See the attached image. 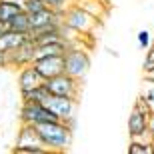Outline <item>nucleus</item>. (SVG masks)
Segmentation results:
<instances>
[{
  "label": "nucleus",
  "mask_w": 154,
  "mask_h": 154,
  "mask_svg": "<svg viewBox=\"0 0 154 154\" xmlns=\"http://www.w3.org/2000/svg\"><path fill=\"white\" fill-rule=\"evenodd\" d=\"M34 126L40 136V142L48 152H64L74 142V128L68 126L64 120H48V122H38Z\"/></svg>",
  "instance_id": "f257e3e1"
},
{
  "label": "nucleus",
  "mask_w": 154,
  "mask_h": 154,
  "mask_svg": "<svg viewBox=\"0 0 154 154\" xmlns=\"http://www.w3.org/2000/svg\"><path fill=\"white\" fill-rule=\"evenodd\" d=\"M62 22L66 26H70L74 32H78L80 36H92L100 28V20L94 18L92 14H88L84 8H80L74 2H70L62 10Z\"/></svg>",
  "instance_id": "f03ea898"
},
{
  "label": "nucleus",
  "mask_w": 154,
  "mask_h": 154,
  "mask_svg": "<svg viewBox=\"0 0 154 154\" xmlns=\"http://www.w3.org/2000/svg\"><path fill=\"white\" fill-rule=\"evenodd\" d=\"M64 60V72L74 76L76 80H82L88 70H90V54L78 44V42H68L62 52Z\"/></svg>",
  "instance_id": "7ed1b4c3"
},
{
  "label": "nucleus",
  "mask_w": 154,
  "mask_h": 154,
  "mask_svg": "<svg viewBox=\"0 0 154 154\" xmlns=\"http://www.w3.org/2000/svg\"><path fill=\"white\" fill-rule=\"evenodd\" d=\"M148 116H150L148 104L144 102L142 96H138L134 100V106H132L130 114H128V136L152 140L148 136Z\"/></svg>",
  "instance_id": "20e7f679"
},
{
  "label": "nucleus",
  "mask_w": 154,
  "mask_h": 154,
  "mask_svg": "<svg viewBox=\"0 0 154 154\" xmlns=\"http://www.w3.org/2000/svg\"><path fill=\"white\" fill-rule=\"evenodd\" d=\"M44 86L50 94H56V96H70V98L80 96V80H76L74 76L66 74V72H60L52 78H46Z\"/></svg>",
  "instance_id": "39448f33"
},
{
  "label": "nucleus",
  "mask_w": 154,
  "mask_h": 154,
  "mask_svg": "<svg viewBox=\"0 0 154 154\" xmlns=\"http://www.w3.org/2000/svg\"><path fill=\"white\" fill-rule=\"evenodd\" d=\"M46 108L58 120H72L76 118V110H78V98H70V96H56V94H48L42 100Z\"/></svg>",
  "instance_id": "423d86ee"
},
{
  "label": "nucleus",
  "mask_w": 154,
  "mask_h": 154,
  "mask_svg": "<svg viewBox=\"0 0 154 154\" xmlns=\"http://www.w3.org/2000/svg\"><path fill=\"white\" fill-rule=\"evenodd\" d=\"M18 120L26 122V124H38V122H48V120H58V118L38 100H22Z\"/></svg>",
  "instance_id": "0eeeda50"
},
{
  "label": "nucleus",
  "mask_w": 154,
  "mask_h": 154,
  "mask_svg": "<svg viewBox=\"0 0 154 154\" xmlns=\"http://www.w3.org/2000/svg\"><path fill=\"white\" fill-rule=\"evenodd\" d=\"M32 66L38 70V74L42 78H52V76L64 72V60L62 54H52V56H40L32 60Z\"/></svg>",
  "instance_id": "6e6552de"
},
{
  "label": "nucleus",
  "mask_w": 154,
  "mask_h": 154,
  "mask_svg": "<svg viewBox=\"0 0 154 154\" xmlns=\"http://www.w3.org/2000/svg\"><path fill=\"white\" fill-rule=\"evenodd\" d=\"M16 84H18V92H28L32 88H38V86L44 84V78L38 74V70L32 66V64H26V66H20L18 68V78H16Z\"/></svg>",
  "instance_id": "1a4fd4ad"
},
{
  "label": "nucleus",
  "mask_w": 154,
  "mask_h": 154,
  "mask_svg": "<svg viewBox=\"0 0 154 154\" xmlns=\"http://www.w3.org/2000/svg\"><path fill=\"white\" fill-rule=\"evenodd\" d=\"M74 4H78L80 8H84L88 14H92L98 20H104L108 16V2L104 0H72Z\"/></svg>",
  "instance_id": "9d476101"
},
{
  "label": "nucleus",
  "mask_w": 154,
  "mask_h": 154,
  "mask_svg": "<svg viewBox=\"0 0 154 154\" xmlns=\"http://www.w3.org/2000/svg\"><path fill=\"white\" fill-rule=\"evenodd\" d=\"M28 38L26 32H16V30H10L6 34L0 36V52H10V50H16L20 44H24Z\"/></svg>",
  "instance_id": "9b49d317"
},
{
  "label": "nucleus",
  "mask_w": 154,
  "mask_h": 154,
  "mask_svg": "<svg viewBox=\"0 0 154 154\" xmlns=\"http://www.w3.org/2000/svg\"><path fill=\"white\" fill-rule=\"evenodd\" d=\"M16 144H42L38 132H36V126L20 122V128H18V134H16Z\"/></svg>",
  "instance_id": "f8f14e48"
},
{
  "label": "nucleus",
  "mask_w": 154,
  "mask_h": 154,
  "mask_svg": "<svg viewBox=\"0 0 154 154\" xmlns=\"http://www.w3.org/2000/svg\"><path fill=\"white\" fill-rule=\"evenodd\" d=\"M10 22V30H16V32H26L28 34L30 32V18H28V12H16L14 16L8 20Z\"/></svg>",
  "instance_id": "ddd939ff"
},
{
  "label": "nucleus",
  "mask_w": 154,
  "mask_h": 154,
  "mask_svg": "<svg viewBox=\"0 0 154 154\" xmlns=\"http://www.w3.org/2000/svg\"><path fill=\"white\" fill-rule=\"evenodd\" d=\"M128 152L130 154H152V140H146V138H130Z\"/></svg>",
  "instance_id": "4468645a"
},
{
  "label": "nucleus",
  "mask_w": 154,
  "mask_h": 154,
  "mask_svg": "<svg viewBox=\"0 0 154 154\" xmlns=\"http://www.w3.org/2000/svg\"><path fill=\"white\" fill-rule=\"evenodd\" d=\"M12 152L14 154H46L48 150L42 144H14Z\"/></svg>",
  "instance_id": "2eb2a0df"
},
{
  "label": "nucleus",
  "mask_w": 154,
  "mask_h": 154,
  "mask_svg": "<svg viewBox=\"0 0 154 154\" xmlns=\"http://www.w3.org/2000/svg\"><path fill=\"white\" fill-rule=\"evenodd\" d=\"M22 8L10 0H0V20H10L16 12H20Z\"/></svg>",
  "instance_id": "dca6fc26"
},
{
  "label": "nucleus",
  "mask_w": 154,
  "mask_h": 154,
  "mask_svg": "<svg viewBox=\"0 0 154 154\" xmlns=\"http://www.w3.org/2000/svg\"><path fill=\"white\" fill-rule=\"evenodd\" d=\"M140 96L144 98V102L148 104L150 112H154V80L144 76V88H142V92H140Z\"/></svg>",
  "instance_id": "f3484780"
},
{
  "label": "nucleus",
  "mask_w": 154,
  "mask_h": 154,
  "mask_svg": "<svg viewBox=\"0 0 154 154\" xmlns=\"http://www.w3.org/2000/svg\"><path fill=\"white\" fill-rule=\"evenodd\" d=\"M48 94H50V92L46 90V86L42 84V86H38V88H32V90H28V92H22L20 98H22V100H38V102H42Z\"/></svg>",
  "instance_id": "a211bd4d"
},
{
  "label": "nucleus",
  "mask_w": 154,
  "mask_h": 154,
  "mask_svg": "<svg viewBox=\"0 0 154 154\" xmlns=\"http://www.w3.org/2000/svg\"><path fill=\"white\" fill-rule=\"evenodd\" d=\"M142 72H144V74H152V72H154V42L146 48L144 62H142Z\"/></svg>",
  "instance_id": "6ab92c4d"
},
{
  "label": "nucleus",
  "mask_w": 154,
  "mask_h": 154,
  "mask_svg": "<svg viewBox=\"0 0 154 154\" xmlns=\"http://www.w3.org/2000/svg\"><path fill=\"white\" fill-rule=\"evenodd\" d=\"M136 42H138V46L142 48V50H146L150 44H152V38H150V32L148 30H140L136 34Z\"/></svg>",
  "instance_id": "aec40b11"
},
{
  "label": "nucleus",
  "mask_w": 154,
  "mask_h": 154,
  "mask_svg": "<svg viewBox=\"0 0 154 154\" xmlns=\"http://www.w3.org/2000/svg\"><path fill=\"white\" fill-rule=\"evenodd\" d=\"M42 2H44L48 8H52V10H64L72 0H42Z\"/></svg>",
  "instance_id": "412c9836"
},
{
  "label": "nucleus",
  "mask_w": 154,
  "mask_h": 154,
  "mask_svg": "<svg viewBox=\"0 0 154 154\" xmlns=\"http://www.w3.org/2000/svg\"><path fill=\"white\" fill-rule=\"evenodd\" d=\"M148 136L154 142V112H150V116H148Z\"/></svg>",
  "instance_id": "4be33fe9"
},
{
  "label": "nucleus",
  "mask_w": 154,
  "mask_h": 154,
  "mask_svg": "<svg viewBox=\"0 0 154 154\" xmlns=\"http://www.w3.org/2000/svg\"><path fill=\"white\" fill-rule=\"evenodd\" d=\"M6 32H10V22L8 20H0V36L6 34Z\"/></svg>",
  "instance_id": "5701e85b"
},
{
  "label": "nucleus",
  "mask_w": 154,
  "mask_h": 154,
  "mask_svg": "<svg viewBox=\"0 0 154 154\" xmlns=\"http://www.w3.org/2000/svg\"><path fill=\"white\" fill-rule=\"evenodd\" d=\"M144 76H146V78H150V80H154V72H152V74H144Z\"/></svg>",
  "instance_id": "b1692460"
},
{
  "label": "nucleus",
  "mask_w": 154,
  "mask_h": 154,
  "mask_svg": "<svg viewBox=\"0 0 154 154\" xmlns=\"http://www.w3.org/2000/svg\"><path fill=\"white\" fill-rule=\"evenodd\" d=\"M152 154H154V142H152Z\"/></svg>",
  "instance_id": "393cba45"
},
{
  "label": "nucleus",
  "mask_w": 154,
  "mask_h": 154,
  "mask_svg": "<svg viewBox=\"0 0 154 154\" xmlns=\"http://www.w3.org/2000/svg\"><path fill=\"white\" fill-rule=\"evenodd\" d=\"M104 2H108V4H110V0H104Z\"/></svg>",
  "instance_id": "a878e982"
}]
</instances>
